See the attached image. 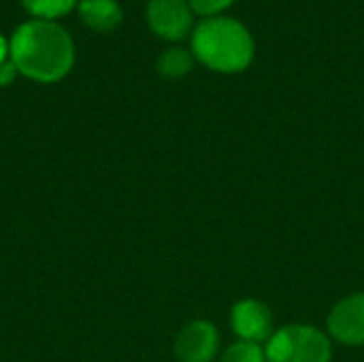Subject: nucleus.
Returning <instances> with one entry per match:
<instances>
[{"label":"nucleus","mask_w":364,"mask_h":362,"mask_svg":"<svg viewBox=\"0 0 364 362\" xmlns=\"http://www.w3.org/2000/svg\"><path fill=\"white\" fill-rule=\"evenodd\" d=\"M11 62L15 68L43 83L62 79L75 60L70 34L51 19H32L21 23L11 38Z\"/></svg>","instance_id":"obj_1"},{"label":"nucleus","mask_w":364,"mask_h":362,"mask_svg":"<svg viewBox=\"0 0 364 362\" xmlns=\"http://www.w3.org/2000/svg\"><path fill=\"white\" fill-rule=\"evenodd\" d=\"M192 53L211 70L241 73L252 64L256 45L245 23L235 17L215 15L194 28Z\"/></svg>","instance_id":"obj_2"},{"label":"nucleus","mask_w":364,"mask_h":362,"mask_svg":"<svg viewBox=\"0 0 364 362\" xmlns=\"http://www.w3.org/2000/svg\"><path fill=\"white\" fill-rule=\"evenodd\" d=\"M267 362H331V339L307 324L284 326L267 344Z\"/></svg>","instance_id":"obj_3"},{"label":"nucleus","mask_w":364,"mask_h":362,"mask_svg":"<svg viewBox=\"0 0 364 362\" xmlns=\"http://www.w3.org/2000/svg\"><path fill=\"white\" fill-rule=\"evenodd\" d=\"M194 11L188 0H149L147 21L149 28L168 41L183 38L192 28Z\"/></svg>","instance_id":"obj_4"},{"label":"nucleus","mask_w":364,"mask_h":362,"mask_svg":"<svg viewBox=\"0 0 364 362\" xmlns=\"http://www.w3.org/2000/svg\"><path fill=\"white\" fill-rule=\"evenodd\" d=\"M328 333L343 346H364V294H352L333 307Z\"/></svg>","instance_id":"obj_5"},{"label":"nucleus","mask_w":364,"mask_h":362,"mask_svg":"<svg viewBox=\"0 0 364 362\" xmlns=\"http://www.w3.org/2000/svg\"><path fill=\"white\" fill-rule=\"evenodd\" d=\"M230 322H232V331L241 337V341L260 344L264 339H271V333H273L271 309L256 299L239 301L232 307Z\"/></svg>","instance_id":"obj_6"},{"label":"nucleus","mask_w":364,"mask_h":362,"mask_svg":"<svg viewBox=\"0 0 364 362\" xmlns=\"http://www.w3.org/2000/svg\"><path fill=\"white\" fill-rule=\"evenodd\" d=\"M218 331L211 322H190L177 337L175 352L179 362H211L218 352Z\"/></svg>","instance_id":"obj_7"},{"label":"nucleus","mask_w":364,"mask_h":362,"mask_svg":"<svg viewBox=\"0 0 364 362\" xmlns=\"http://www.w3.org/2000/svg\"><path fill=\"white\" fill-rule=\"evenodd\" d=\"M79 13L90 28L100 32L113 30L122 21V6L117 0H81Z\"/></svg>","instance_id":"obj_8"},{"label":"nucleus","mask_w":364,"mask_h":362,"mask_svg":"<svg viewBox=\"0 0 364 362\" xmlns=\"http://www.w3.org/2000/svg\"><path fill=\"white\" fill-rule=\"evenodd\" d=\"M194 64V53L183 47H171L158 58V70L168 79H179L190 73Z\"/></svg>","instance_id":"obj_9"},{"label":"nucleus","mask_w":364,"mask_h":362,"mask_svg":"<svg viewBox=\"0 0 364 362\" xmlns=\"http://www.w3.org/2000/svg\"><path fill=\"white\" fill-rule=\"evenodd\" d=\"M220 362H267V354L260 348V344L252 341H237L230 346Z\"/></svg>","instance_id":"obj_10"},{"label":"nucleus","mask_w":364,"mask_h":362,"mask_svg":"<svg viewBox=\"0 0 364 362\" xmlns=\"http://www.w3.org/2000/svg\"><path fill=\"white\" fill-rule=\"evenodd\" d=\"M21 2L30 13L38 15L41 19H51V17L64 15L75 4V0H21Z\"/></svg>","instance_id":"obj_11"},{"label":"nucleus","mask_w":364,"mask_h":362,"mask_svg":"<svg viewBox=\"0 0 364 362\" xmlns=\"http://www.w3.org/2000/svg\"><path fill=\"white\" fill-rule=\"evenodd\" d=\"M192 11L205 15V17H215L220 15L224 9H228L235 0H188Z\"/></svg>","instance_id":"obj_12"},{"label":"nucleus","mask_w":364,"mask_h":362,"mask_svg":"<svg viewBox=\"0 0 364 362\" xmlns=\"http://www.w3.org/2000/svg\"><path fill=\"white\" fill-rule=\"evenodd\" d=\"M15 73H17V68H15L13 62H2L0 64V85L11 83L15 79Z\"/></svg>","instance_id":"obj_13"},{"label":"nucleus","mask_w":364,"mask_h":362,"mask_svg":"<svg viewBox=\"0 0 364 362\" xmlns=\"http://www.w3.org/2000/svg\"><path fill=\"white\" fill-rule=\"evenodd\" d=\"M6 51H9L6 41H4V38H2V34H0V64H2V62H6Z\"/></svg>","instance_id":"obj_14"}]
</instances>
